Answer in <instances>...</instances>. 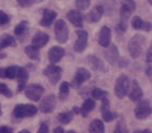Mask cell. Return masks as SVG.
<instances>
[{
	"mask_svg": "<svg viewBox=\"0 0 152 133\" xmlns=\"http://www.w3.org/2000/svg\"><path fill=\"white\" fill-rule=\"evenodd\" d=\"M37 133H49V127L46 122H42Z\"/></svg>",
	"mask_w": 152,
	"mask_h": 133,
	"instance_id": "39",
	"label": "cell"
},
{
	"mask_svg": "<svg viewBox=\"0 0 152 133\" xmlns=\"http://www.w3.org/2000/svg\"><path fill=\"white\" fill-rule=\"evenodd\" d=\"M91 77V74L86 68H78L76 70V73L74 75L73 79H72V83H71V86L73 88H79L84 84L85 82H87L88 79H90Z\"/></svg>",
	"mask_w": 152,
	"mask_h": 133,
	"instance_id": "10",
	"label": "cell"
},
{
	"mask_svg": "<svg viewBox=\"0 0 152 133\" xmlns=\"http://www.w3.org/2000/svg\"><path fill=\"white\" fill-rule=\"evenodd\" d=\"M28 79H29V72L26 70V68H22L20 69V72H19L18 77H17V79H18L17 91H18V93H20L22 90H24L25 88H26Z\"/></svg>",
	"mask_w": 152,
	"mask_h": 133,
	"instance_id": "23",
	"label": "cell"
},
{
	"mask_svg": "<svg viewBox=\"0 0 152 133\" xmlns=\"http://www.w3.org/2000/svg\"><path fill=\"white\" fill-rule=\"evenodd\" d=\"M129 128L128 126L125 125V122L122 119L116 123V127L114 129V133H129Z\"/></svg>",
	"mask_w": 152,
	"mask_h": 133,
	"instance_id": "33",
	"label": "cell"
},
{
	"mask_svg": "<svg viewBox=\"0 0 152 133\" xmlns=\"http://www.w3.org/2000/svg\"><path fill=\"white\" fill-rule=\"evenodd\" d=\"M133 133H152L150 129H144V130H135Z\"/></svg>",
	"mask_w": 152,
	"mask_h": 133,
	"instance_id": "44",
	"label": "cell"
},
{
	"mask_svg": "<svg viewBox=\"0 0 152 133\" xmlns=\"http://www.w3.org/2000/svg\"><path fill=\"white\" fill-rule=\"evenodd\" d=\"M39 111V107H37L33 104H17L13 109V117L17 119L22 118H28V117H33Z\"/></svg>",
	"mask_w": 152,
	"mask_h": 133,
	"instance_id": "2",
	"label": "cell"
},
{
	"mask_svg": "<svg viewBox=\"0 0 152 133\" xmlns=\"http://www.w3.org/2000/svg\"><path fill=\"white\" fill-rule=\"evenodd\" d=\"M104 56L110 65H117L120 68H124L128 65L126 60L120 57L119 51H118V47L116 45H109L107 49L104 52Z\"/></svg>",
	"mask_w": 152,
	"mask_h": 133,
	"instance_id": "3",
	"label": "cell"
},
{
	"mask_svg": "<svg viewBox=\"0 0 152 133\" xmlns=\"http://www.w3.org/2000/svg\"><path fill=\"white\" fill-rule=\"evenodd\" d=\"M95 105H96V103H95V100L93 98L86 99L84 101V103H83L82 107H80V114H82V116L84 118H86L89 115V113H91L95 109Z\"/></svg>",
	"mask_w": 152,
	"mask_h": 133,
	"instance_id": "22",
	"label": "cell"
},
{
	"mask_svg": "<svg viewBox=\"0 0 152 133\" xmlns=\"http://www.w3.org/2000/svg\"><path fill=\"white\" fill-rule=\"evenodd\" d=\"M146 62L148 65H151L152 63V46L150 48H148L147 51V54H146Z\"/></svg>",
	"mask_w": 152,
	"mask_h": 133,
	"instance_id": "40",
	"label": "cell"
},
{
	"mask_svg": "<svg viewBox=\"0 0 152 133\" xmlns=\"http://www.w3.org/2000/svg\"><path fill=\"white\" fill-rule=\"evenodd\" d=\"M72 111H73L74 114H80V109L77 107V106H74L73 109H72Z\"/></svg>",
	"mask_w": 152,
	"mask_h": 133,
	"instance_id": "45",
	"label": "cell"
},
{
	"mask_svg": "<svg viewBox=\"0 0 152 133\" xmlns=\"http://www.w3.org/2000/svg\"><path fill=\"white\" fill-rule=\"evenodd\" d=\"M56 104H57L56 97L54 95H49L45 97L43 100H41L39 105V111L43 114H50L56 109Z\"/></svg>",
	"mask_w": 152,
	"mask_h": 133,
	"instance_id": "11",
	"label": "cell"
},
{
	"mask_svg": "<svg viewBox=\"0 0 152 133\" xmlns=\"http://www.w3.org/2000/svg\"><path fill=\"white\" fill-rule=\"evenodd\" d=\"M148 2H149L150 4H151V6H152V0H148Z\"/></svg>",
	"mask_w": 152,
	"mask_h": 133,
	"instance_id": "48",
	"label": "cell"
},
{
	"mask_svg": "<svg viewBox=\"0 0 152 133\" xmlns=\"http://www.w3.org/2000/svg\"><path fill=\"white\" fill-rule=\"evenodd\" d=\"M65 133H76L75 131H73V130H70V131H68V132H65Z\"/></svg>",
	"mask_w": 152,
	"mask_h": 133,
	"instance_id": "47",
	"label": "cell"
},
{
	"mask_svg": "<svg viewBox=\"0 0 152 133\" xmlns=\"http://www.w3.org/2000/svg\"><path fill=\"white\" fill-rule=\"evenodd\" d=\"M18 133H30V131H29V130H27V129H24V130L19 131Z\"/></svg>",
	"mask_w": 152,
	"mask_h": 133,
	"instance_id": "46",
	"label": "cell"
},
{
	"mask_svg": "<svg viewBox=\"0 0 152 133\" xmlns=\"http://www.w3.org/2000/svg\"><path fill=\"white\" fill-rule=\"evenodd\" d=\"M87 61L89 65L94 71H104V63L99 57L94 55H89L87 57Z\"/></svg>",
	"mask_w": 152,
	"mask_h": 133,
	"instance_id": "24",
	"label": "cell"
},
{
	"mask_svg": "<svg viewBox=\"0 0 152 133\" xmlns=\"http://www.w3.org/2000/svg\"><path fill=\"white\" fill-rule=\"evenodd\" d=\"M101 115L103 120L106 122H111L117 118V114L110 109V102L108 100V97L101 101Z\"/></svg>",
	"mask_w": 152,
	"mask_h": 133,
	"instance_id": "12",
	"label": "cell"
},
{
	"mask_svg": "<svg viewBox=\"0 0 152 133\" xmlns=\"http://www.w3.org/2000/svg\"><path fill=\"white\" fill-rule=\"evenodd\" d=\"M132 27L135 30H144L146 32H149L152 30V24L142 21L139 16H134L132 19Z\"/></svg>",
	"mask_w": 152,
	"mask_h": 133,
	"instance_id": "20",
	"label": "cell"
},
{
	"mask_svg": "<svg viewBox=\"0 0 152 133\" xmlns=\"http://www.w3.org/2000/svg\"><path fill=\"white\" fill-rule=\"evenodd\" d=\"M10 22V17L4 11L0 10V26H4Z\"/></svg>",
	"mask_w": 152,
	"mask_h": 133,
	"instance_id": "37",
	"label": "cell"
},
{
	"mask_svg": "<svg viewBox=\"0 0 152 133\" xmlns=\"http://www.w3.org/2000/svg\"><path fill=\"white\" fill-rule=\"evenodd\" d=\"M55 37L60 44H64L69 40V27L63 19H58L55 23Z\"/></svg>",
	"mask_w": 152,
	"mask_h": 133,
	"instance_id": "5",
	"label": "cell"
},
{
	"mask_svg": "<svg viewBox=\"0 0 152 133\" xmlns=\"http://www.w3.org/2000/svg\"><path fill=\"white\" fill-rule=\"evenodd\" d=\"M25 95L29 100L39 102L44 95V87L40 84H31L26 87Z\"/></svg>",
	"mask_w": 152,
	"mask_h": 133,
	"instance_id": "9",
	"label": "cell"
},
{
	"mask_svg": "<svg viewBox=\"0 0 152 133\" xmlns=\"http://www.w3.org/2000/svg\"><path fill=\"white\" fill-rule=\"evenodd\" d=\"M16 1L22 8H28V7L33 6L34 3L42 2L43 0H16Z\"/></svg>",
	"mask_w": 152,
	"mask_h": 133,
	"instance_id": "36",
	"label": "cell"
},
{
	"mask_svg": "<svg viewBox=\"0 0 152 133\" xmlns=\"http://www.w3.org/2000/svg\"><path fill=\"white\" fill-rule=\"evenodd\" d=\"M147 43V39L144 35L140 33H136L132 38L130 39L128 43V51L130 56L133 59H137L141 55L144 47Z\"/></svg>",
	"mask_w": 152,
	"mask_h": 133,
	"instance_id": "1",
	"label": "cell"
},
{
	"mask_svg": "<svg viewBox=\"0 0 152 133\" xmlns=\"http://www.w3.org/2000/svg\"><path fill=\"white\" fill-rule=\"evenodd\" d=\"M1 114H2V112H1V107H0V116H1Z\"/></svg>",
	"mask_w": 152,
	"mask_h": 133,
	"instance_id": "49",
	"label": "cell"
},
{
	"mask_svg": "<svg viewBox=\"0 0 152 133\" xmlns=\"http://www.w3.org/2000/svg\"><path fill=\"white\" fill-rule=\"evenodd\" d=\"M49 42V35L46 32H43V31H39L33 35L32 40H31V45H33L37 48H42L46 45Z\"/></svg>",
	"mask_w": 152,
	"mask_h": 133,
	"instance_id": "16",
	"label": "cell"
},
{
	"mask_svg": "<svg viewBox=\"0 0 152 133\" xmlns=\"http://www.w3.org/2000/svg\"><path fill=\"white\" fill-rule=\"evenodd\" d=\"M89 132L90 133H105V127L102 120L94 119L90 122L89 125Z\"/></svg>",
	"mask_w": 152,
	"mask_h": 133,
	"instance_id": "26",
	"label": "cell"
},
{
	"mask_svg": "<svg viewBox=\"0 0 152 133\" xmlns=\"http://www.w3.org/2000/svg\"><path fill=\"white\" fill-rule=\"evenodd\" d=\"M53 133H64V130H63L62 127H56L54 129V132Z\"/></svg>",
	"mask_w": 152,
	"mask_h": 133,
	"instance_id": "43",
	"label": "cell"
},
{
	"mask_svg": "<svg viewBox=\"0 0 152 133\" xmlns=\"http://www.w3.org/2000/svg\"><path fill=\"white\" fill-rule=\"evenodd\" d=\"M0 133H13V129L8 126H1L0 127Z\"/></svg>",
	"mask_w": 152,
	"mask_h": 133,
	"instance_id": "41",
	"label": "cell"
},
{
	"mask_svg": "<svg viewBox=\"0 0 152 133\" xmlns=\"http://www.w3.org/2000/svg\"><path fill=\"white\" fill-rule=\"evenodd\" d=\"M0 95L4 96L7 98H12V97H13L12 90L10 89L4 83H0Z\"/></svg>",
	"mask_w": 152,
	"mask_h": 133,
	"instance_id": "34",
	"label": "cell"
},
{
	"mask_svg": "<svg viewBox=\"0 0 152 133\" xmlns=\"http://www.w3.org/2000/svg\"><path fill=\"white\" fill-rule=\"evenodd\" d=\"M43 73L48 79L50 84L56 85L60 81L61 76H62V69L58 67V65L52 63V65H47L46 68L44 69Z\"/></svg>",
	"mask_w": 152,
	"mask_h": 133,
	"instance_id": "7",
	"label": "cell"
},
{
	"mask_svg": "<svg viewBox=\"0 0 152 133\" xmlns=\"http://www.w3.org/2000/svg\"><path fill=\"white\" fill-rule=\"evenodd\" d=\"M110 41H111V30L108 26H103V27L100 29V32L98 35V42L101 46L104 47V48H107V47L110 45Z\"/></svg>",
	"mask_w": 152,
	"mask_h": 133,
	"instance_id": "14",
	"label": "cell"
},
{
	"mask_svg": "<svg viewBox=\"0 0 152 133\" xmlns=\"http://www.w3.org/2000/svg\"><path fill=\"white\" fill-rule=\"evenodd\" d=\"M70 83L69 82H62L61 85L59 87V98L61 100H65V99L68 98L69 93H70Z\"/></svg>",
	"mask_w": 152,
	"mask_h": 133,
	"instance_id": "29",
	"label": "cell"
},
{
	"mask_svg": "<svg viewBox=\"0 0 152 133\" xmlns=\"http://www.w3.org/2000/svg\"><path fill=\"white\" fill-rule=\"evenodd\" d=\"M128 95H129L130 100L133 101V102L141 100L142 97H144L142 89H141V87L139 86L138 82L136 81V79H133V82L131 83V88H130V90H129Z\"/></svg>",
	"mask_w": 152,
	"mask_h": 133,
	"instance_id": "15",
	"label": "cell"
},
{
	"mask_svg": "<svg viewBox=\"0 0 152 133\" xmlns=\"http://www.w3.org/2000/svg\"><path fill=\"white\" fill-rule=\"evenodd\" d=\"M104 14V8L102 6H95L87 14V21L90 23H98Z\"/></svg>",
	"mask_w": 152,
	"mask_h": 133,
	"instance_id": "21",
	"label": "cell"
},
{
	"mask_svg": "<svg viewBox=\"0 0 152 133\" xmlns=\"http://www.w3.org/2000/svg\"><path fill=\"white\" fill-rule=\"evenodd\" d=\"M77 40L74 44V51L76 53H83L88 45V32L86 30H77Z\"/></svg>",
	"mask_w": 152,
	"mask_h": 133,
	"instance_id": "13",
	"label": "cell"
},
{
	"mask_svg": "<svg viewBox=\"0 0 152 133\" xmlns=\"http://www.w3.org/2000/svg\"><path fill=\"white\" fill-rule=\"evenodd\" d=\"M136 10V3L134 0H122L120 8V22L128 24L131 14Z\"/></svg>",
	"mask_w": 152,
	"mask_h": 133,
	"instance_id": "8",
	"label": "cell"
},
{
	"mask_svg": "<svg viewBox=\"0 0 152 133\" xmlns=\"http://www.w3.org/2000/svg\"><path fill=\"white\" fill-rule=\"evenodd\" d=\"M0 79H7V68H0Z\"/></svg>",
	"mask_w": 152,
	"mask_h": 133,
	"instance_id": "42",
	"label": "cell"
},
{
	"mask_svg": "<svg viewBox=\"0 0 152 133\" xmlns=\"http://www.w3.org/2000/svg\"><path fill=\"white\" fill-rule=\"evenodd\" d=\"M74 113L73 111H66V112H62V113H60L58 114L57 116V119L60 123H62V125H68L70 123L74 118Z\"/></svg>",
	"mask_w": 152,
	"mask_h": 133,
	"instance_id": "27",
	"label": "cell"
},
{
	"mask_svg": "<svg viewBox=\"0 0 152 133\" xmlns=\"http://www.w3.org/2000/svg\"><path fill=\"white\" fill-rule=\"evenodd\" d=\"M57 15V12L53 11L50 9H44L43 15H42V18L40 21V25L42 27H50L53 23L55 22Z\"/></svg>",
	"mask_w": 152,
	"mask_h": 133,
	"instance_id": "18",
	"label": "cell"
},
{
	"mask_svg": "<svg viewBox=\"0 0 152 133\" xmlns=\"http://www.w3.org/2000/svg\"><path fill=\"white\" fill-rule=\"evenodd\" d=\"M25 53L31 60H40V51L33 45H28L25 47Z\"/></svg>",
	"mask_w": 152,
	"mask_h": 133,
	"instance_id": "28",
	"label": "cell"
},
{
	"mask_svg": "<svg viewBox=\"0 0 152 133\" xmlns=\"http://www.w3.org/2000/svg\"><path fill=\"white\" fill-rule=\"evenodd\" d=\"M65 52L64 48L61 46H53L49 49L48 52V60L50 63L56 65L57 62H59L60 60L62 59V57L64 56Z\"/></svg>",
	"mask_w": 152,
	"mask_h": 133,
	"instance_id": "19",
	"label": "cell"
},
{
	"mask_svg": "<svg viewBox=\"0 0 152 133\" xmlns=\"http://www.w3.org/2000/svg\"><path fill=\"white\" fill-rule=\"evenodd\" d=\"M20 67L18 65H10L7 68V79H17L19 75V72H20Z\"/></svg>",
	"mask_w": 152,
	"mask_h": 133,
	"instance_id": "30",
	"label": "cell"
},
{
	"mask_svg": "<svg viewBox=\"0 0 152 133\" xmlns=\"http://www.w3.org/2000/svg\"><path fill=\"white\" fill-rule=\"evenodd\" d=\"M9 46H16V42H15V39L10 35H2L0 37V49L7 48Z\"/></svg>",
	"mask_w": 152,
	"mask_h": 133,
	"instance_id": "25",
	"label": "cell"
},
{
	"mask_svg": "<svg viewBox=\"0 0 152 133\" xmlns=\"http://www.w3.org/2000/svg\"><path fill=\"white\" fill-rule=\"evenodd\" d=\"M129 90H130V79L126 75L121 74L115 82V96L119 99H123L129 93Z\"/></svg>",
	"mask_w": 152,
	"mask_h": 133,
	"instance_id": "4",
	"label": "cell"
},
{
	"mask_svg": "<svg viewBox=\"0 0 152 133\" xmlns=\"http://www.w3.org/2000/svg\"><path fill=\"white\" fill-rule=\"evenodd\" d=\"M126 28H128V24L123 22H119L117 24V26H116V30L119 33H124L126 31Z\"/></svg>",
	"mask_w": 152,
	"mask_h": 133,
	"instance_id": "38",
	"label": "cell"
},
{
	"mask_svg": "<svg viewBox=\"0 0 152 133\" xmlns=\"http://www.w3.org/2000/svg\"><path fill=\"white\" fill-rule=\"evenodd\" d=\"M91 96H92V98L94 100L102 101L104 98L108 97V93L105 91L104 89H101V88H93L92 91H91Z\"/></svg>",
	"mask_w": 152,
	"mask_h": 133,
	"instance_id": "31",
	"label": "cell"
},
{
	"mask_svg": "<svg viewBox=\"0 0 152 133\" xmlns=\"http://www.w3.org/2000/svg\"><path fill=\"white\" fill-rule=\"evenodd\" d=\"M90 3H91V0H76L75 1L76 7H77V9L80 10V11L87 10L90 7Z\"/></svg>",
	"mask_w": 152,
	"mask_h": 133,
	"instance_id": "35",
	"label": "cell"
},
{
	"mask_svg": "<svg viewBox=\"0 0 152 133\" xmlns=\"http://www.w3.org/2000/svg\"><path fill=\"white\" fill-rule=\"evenodd\" d=\"M27 28H28V22L27 21H22V22L19 23L16 27H15L14 33H15L16 35H19V37H20V35H23L25 32H26Z\"/></svg>",
	"mask_w": 152,
	"mask_h": 133,
	"instance_id": "32",
	"label": "cell"
},
{
	"mask_svg": "<svg viewBox=\"0 0 152 133\" xmlns=\"http://www.w3.org/2000/svg\"><path fill=\"white\" fill-rule=\"evenodd\" d=\"M66 18L70 21L73 26L77 28H82L84 26V16L78 10H71L66 13Z\"/></svg>",
	"mask_w": 152,
	"mask_h": 133,
	"instance_id": "17",
	"label": "cell"
},
{
	"mask_svg": "<svg viewBox=\"0 0 152 133\" xmlns=\"http://www.w3.org/2000/svg\"><path fill=\"white\" fill-rule=\"evenodd\" d=\"M151 114L152 107L148 100H140V102L136 105L135 109H134V115L138 120L147 119Z\"/></svg>",
	"mask_w": 152,
	"mask_h": 133,
	"instance_id": "6",
	"label": "cell"
}]
</instances>
